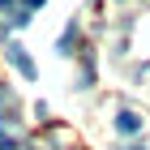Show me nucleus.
I'll list each match as a JSON object with an SVG mask.
<instances>
[{
	"label": "nucleus",
	"instance_id": "4",
	"mask_svg": "<svg viewBox=\"0 0 150 150\" xmlns=\"http://www.w3.org/2000/svg\"><path fill=\"white\" fill-rule=\"evenodd\" d=\"M43 4H47V0H26V9H43Z\"/></svg>",
	"mask_w": 150,
	"mask_h": 150
},
{
	"label": "nucleus",
	"instance_id": "2",
	"mask_svg": "<svg viewBox=\"0 0 150 150\" xmlns=\"http://www.w3.org/2000/svg\"><path fill=\"white\" fill-rule=\"evenodd\" d=\"M116 129H120V133H137V129H142V116L137 112H120V116H116Z\"/></svg>",
	"mask_w": 150,
	"mask_h": 150
},
{
	"label": "nucleus",
	"instance_id": "1",
	"mask_svg": "<svg viewBox=\"0 0 150 150\" xmlns=\"http://www.w3.org/2000/svg\"><path fill=\"white\" fill-rule=\"evenodd\" d=\"M4 56H9V64H13L17 73H22V77H39L35 60L26 56V47H22V43H9V47H4Z\"/></svg>",
	"mask_w": 150,
	"mask_h": 150
},
{
	"label": "nucleus",
	"instance_id": "5",
	"mask_svg": "<svg viewBox=\"0 0 150 150\" xmlns=\"http://www.w3.org/2000/svg\"><path fill=\"white\" fill-rule=\"evenodd\" d=\"M0 4H13V0H0Z\"/></svg>",
	"mask_w": 150,
	"mask_h": 150
},
{
	"label": "nucleus",
	"instance_id": "3",
	"mask_svg": "<svg viewBox=\"0 0 150 150\" xmlns=\"http://www.w3.org/2000/svg\"><path fill=\"white\" fill-rule=\"evenodd\" d=\"M0 150H17V142H13L9 133H4V125H0Z\"/></svg>",
	"mask_w": 150,
	"mask_h": 150
}]
</instances>
